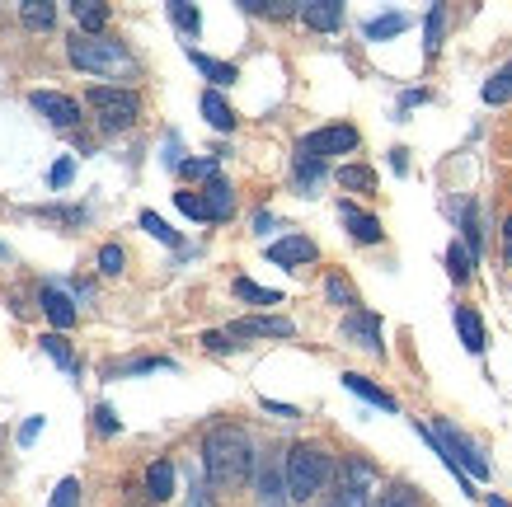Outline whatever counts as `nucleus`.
Here are the masks:
<instances>
[{"instance_id": "nucleus-1", "label": "nucleus", "mask_w": 512, "mask_h": 507, "mask_svg": "<svg viewBox=\"0 0 512 507\" xmlns=\"http://www.w3.org/2000/svg\"><path fill=\"white\" fill-rule=\"evenodd\" d=\"M202 470H207V484L212 489H245L249 475H254V446H249L245 428L235 423H221L202 437Z\"/></svg>"}, {"instance_id": "nucleus-2", "label": "nucleus", "mask_w": 512, "mask_h": 507, "mask_svg": "<svg viewBox=\"0 0 512 507\" xmlns=\"http://www.w3.org/2000/svg\"><path fill=\"white\" fill-rule=\"evenodd\" d=\"M282 479H287V498L306 503L315 493H325V484L334 479V456L311 442H296L287 451V461H282Z\"/></svg>"}, {"instance_id": "nucleus-3", "label": "nucleus", "mask_w": 512, "mask_h": 507, "mask_svg": "<svg viewBox=\"0 0 512 507\" xmlns=\"http://www.w3.org/2000/svg\"><path fill=\"white\" fill-rule=\"evenodd\" d=\"M66 57H71V66H80V71H90V76H137V57L127 52L118 38H85V33H76L71 43H66Z\"/></svg>"}, {"instance_id": "nucleus-4", "label": "nucleus", "mask_w": 512, "mask_h": 507, "mask_svg": "<svg viewBox=\"0 0 512 507\" xmlns=\"http://www.w3.org/2000/svg\"><path fill=\"white\" fill-rule=\"evenodd\" d=\"M372 489H376V470L367 461H348L339 465V479H334V489L320 498V507H372Z\"/></svg>"}, {"instance_id": "nucleus-5", "label": "nucleus", "mask_w": 512, "mask_h": 507, "mask_svg": "<svg viewBox=\"0 0 512 507\" xmlns=\"http://www.w3.org/2000/svg\"><path fill=\"white\" fill-rule=\"evenodd\" d=\"M90 108H99V123H104V132H127V127L137 123L141 113V99L132 90H113V85H94L90 94Z\"/></svg>"}, {"instance_id": "nucleus-6", "label": "nucleus", "mask_w": 512, "mask_h": 507, "mask_svg": "<svg viewBox=\"0 0 512 507\" xmlns=\"http://www.w3.org/2000/svg\"><path fill=\"white\" fill-rule=\"evenodd\" d=\"M433 432H437V442L447 446V456H451L456 465H461V470H466L470 479H489V461H484V451H480L475 442H470V437H466L461 428H456L451 418H437Z\"/></svg>"}, {"instance_id": "nucleus-7", "label": "nucleus", "mask_w": 512, "mask_h": 507, "mask_svg": "<svg viewBox=\"0 0 512 507\" xmlns=\"http://www.w3.org/2000/svg\"><path fill=\"white\" fill-rule=\"evenodd\" d=\"M301 155H315V160H329V155H348L357 151V127L348 123H334V127H320V132H306L296 141Z\"/></svg>"}, {"instance_id": "nucleus-8", "label": "nucleus", "mask_w": 512, "mask_h": 507, "mask_svg": "<svg viewBox=\"0 0 512 507\" xmlns=\"http://www.w3.org/2000/svg\"><path fill=\"white\" fill-rule=\"evenodd\" d=\"M343 338H353L357 348H367L372 357L386 353V343H381V320H376L372 310H348V315H343Z\"/></svg>"}, {"instance_id": "nucleus-9", "label": "nucleus", "mask_w": 512, "mask_h": 507, "mask_svg": "<svg viewBox=\"0 0 512 507\" xmlns=\"http://www.w3.org/2000/svg\"><path fill=\"white\" fill-rule=\"evenodd\" d=\"M29 104L38 108L52 127H76L80 123V104L76 99H66V94H57V90H33Z\"/></svg>"}, {"instance_id": "nucleus-10", "label": "nucleus", "mask_w": 512, "mask_h": 507, "mask_svg": "<svg viewBox=\"0 0 512 507\" xmlns=\"http://www.w3.org/2000/svg\"><path fill=\"white\" fill-rule=\"evenodd\" d=\"M226 334L240 343V338H292L296 324L282 320V315H249V320H235Z\"/></svg>"}, {"instance_id": "nucleus-11", "label": "nucleus", "mask_w": 512, "mask_h": 507, "mask_svg": "<svg viewBox=\"0 0 512 507\" xmlns=\"http://www.w3.org/2000/svg\"><path fill=\"white\" fill-rule=\"evenodd\" d=\"M315 240H306V235H287V240H278V245H268V259L278 263V268H306V263H315Z\"/></svg>"}, {"instance_id": "nucleus-12", "label": "nucleus", "mask_w": 512, "mask_h": 507, "mask_svg": "<svg viewBox=\"0 0 512 507\" xmlns=\"http://www.w3.org/2000/svg\"><path fill=\"white\" fill-rule=\"evenodd\" d=\"M339 221L348 226V235L357 245H381V221L372 212H362L357 202H339Z\"/></svg>"}, {"instance_id": "nucleus-13", "label": "nucleus", "mask_w": 512, "mask_h": 507, "mask_svg": "<svg viewBox=\"0 0 512 507\" xmlns=\"http://www.w3.org/2000/svg\"><path fill=\"white\" fill-rule=\"evenodd\" d=\"M254 503L259 507H287V479H282L278 461L259 465V479H254Z\"/></svg>"}, {"instance_id": "nucleus-14", "label": "nucleus", "mask_w": 512, "mask_h": 507, "mask_svg": "<svg viewBox=\"0 0 512 507\" xmlns=\"http://www.w3.org/2000/svg\"><path fill=\"white\" fill-rule=\"evenodd\" d=\"M296 15L306 19L315 33H334L343 24V0H301Z\"/></svg>"}, {"instance_id": "nucleus-15", "label": "nucleus", "mask_w": 512, "mask_h": 507, "mask_svg": "<svg viewBox=\"0 0 512 507\" xmlns=\"http://www.w3.org/2000/svg\"><path fill=\"white\" fill-rule=\"evenodd\" d=\"M343 390H353L357 400L376 404V409H386V414H395V409H400L390 390H381V385H376V381H367V376H357V371H343Z\"/></svg>"}, {"instance_id": "nucleus-16", "label": "nucleus", "mask_w": 512, "mask_h": 507, "mask_svg": "<svg viewBox=\"0 0 512 507\" xmlns=\"http://www.w3.org/2000/svg\"><path fill=\"white\" fill-rule=\"evenodd\" d=\"M71 15H76V24H80L85 38H99L104 24H109V5H104V0H76V5H71Z\"/></svg>"}, {"instance_id": "nucleus-17", "label": "nucleus", "mask_w": 512, "mask_h": 507, "mask_svg": "<svg viewBox=\"0 0 512 507\" xmlns=\"http://www.w3.org/2000/svg\"><path fill=\"white\" fill-rule=\"evenodd\" d=\"M456 334H461V343H466V353L480 357L484 353V320H480V310L456 306Z\"/></svg>"}, {"instance_id": "nucleus-18", "label": "nucleus", "mask_w": 512, "mask_h": 507, "mask_svg": "<svg viewBox=\"0 0 512 507\" xmlns=\"http://www.w3.org/2000/svg\"><path fill=\"white\" fill-rule=\"evenodd\" d=\"M43 310L57 329H71V324H76V301L66 292H57V287H43Z\"/></svg>"}, {"instance_id": "nucleus-19", "label": "nucleus", "mask_w": 512, "mask_h": 507, "mask_svg": "<svg viewBox=\"0 0 512 507\" xmlns=\"http://www.w3.org/2000/svg\"><path fill=\"white\" fill-rule=\"evenodd\" d=\"M202 198H207V212H212V221H231L235 212V193L226 179H212V184L202 188Z\"/></svg>"}, {"instance_id": "nucleus-20", "label": "nucleus", "mask_w": 512, "mask_h": 507, "mask_svg": "<svg viewBox=\"0 0 512 507\" xmlns=\"http://www.w3.org/2000/svg\"><path fill=\"white\" fill-rule=\"evenodd\" d=\"M146 493H151L156 503H170L174 498V465L170 461H156L146 470Z\"/></svg>"}, {"instance_id": "nucleus-21", "label": "nucleus", "mask_w": 512, "mask_h": 507, "mask_svg": "<svg viewBox=\"0 0 512 507\" xmlns=\"http://www.w3.org/2000/svg\"><path fill=\"white\" fill-rule=\"evenodd\" d=\"M52 19H57V10H52L47 0H24V5H19V24L33 29V33H47L52 29Z\"/></svg>"}, {"instance_id": "nucleus-22", "label": "nucleus", "mask_w": 512, "mask_h": 507, "mask_svg": "<svg viewBox=\"0 0 512 507\" xmlns=\"http://www.w3.org/2000/svg\"><path fill=\"white\" fill-rule=\"evenodd\" d=\"M202 118H207V123L217 127V132H231V127H235L231 104H226V99H221L217 90H207V94H202Z\"/></svg>"}, {"instance_id": "nucleus-23", "label": "nucleus", "mask_w": 512, "mask_h": 507, "mask_svg": "<svg viewBox=\"0 0 512 507\" xmlns=\"http://www.w3.org/2000/svg\"><path fill=\"white\" fill-rule=\"evenodd\" d=\"M188 62L198 66L202 76L212 80V85H231L235 80V66L231 62H217V57H202V52H193V47H188Z\"/></svg>"}, {"instance_id": "nucleus-24", "label": "nucleus", "mask_w": 512, "mask_h": 507, "mask_svg": "<svg viewBox=\"0 0 512 507\" xmlns=\"http://www.w3.org/2000/svg\"><path fill=\"white\" fill-rule=\"evenodd\" d=\"M442 29H447V5H433L428 19H423V52L437 57V47H442Z\"/></svg>"}, {"instance_id": "nucleus-25", "label": "nucleus", "mask_w": 512, "mask_h": 507, "mask_svg": "<svg viewBox=\"0 0 512 507\" xmlns=\"http://www.w3.org/2000/svg\"><path fill=\"white\" fill-rule=\"evenodd\" d=\"M484 104H508V99H512V62L508 66H498V71H494V76H489V80H484Z\"/></svg>"}, {"instance_id": "nucleus-26", "label": "nucleus", "mask_w": 512, "mask_h": 507, "mask_svg": "<svg viewBox=\"0 0 512 507\" xmlns=\"http://www.w3.org/2000/svg\"><path fill=\"white\" fill-rule=\"evenodd\" d=\"M235 296L249 301V306H282V292H268L259 282H249V277H235Z\"/></svg>"}, {"instance_id": "nucleus-27", "label": "nucleus", "mask_w": 512, "mask_h": 507, "mask_svg": "<svg viewBox=\"0 0 512 507\" xmlns=\"http://www.w3.org/2000/svg\"><path fill=\"white\" fill-rule=\"evenodd\" d=\"M141 231L146 235H156L160 245H170V249H184V240H179V231H174L165 216H156V212H141Z\"/></svg>"}, {"instance_id": "nucleus-28", "label": "nucleus", "mask_w": 512, "mask_h": 507, "mask_svg": "<svg viewBox=\"0 0 512 507\" xmlns=\"http://www.w3.org/2000/svg\"><path fill=\"white\" fill-rule=\"evenodd\" d=\"M447 273H451V282H470V273H475V254L461 240L447 249Z\"/></svg>"}, {"instance_id": "nucleus-29", "label": "nucleus", "mask_w": 512, "mask_h": 507, "mask_svg": "<svg viewBox=\"0 0 512 507\" xmlns=\"http://www.w3.org/2000/svg\"><path fill=\"white\" fill-rule=\"evenodd\" d=\"M404 29H409V15H376V19H367V38H372V43L395 38V33H404Z\"/></svg>"}, {"instance_id": "nucleus-30", "label": "nucleus", "mask_w": 512, "mask_h": 507, "mask_svg": "<svg viewBox=\"0 0 512 507\" xmlns=\"http://www.w3.org/2000/svg\"><path fill=\"white\" fill-rule=\"evenodd\" d=\"M339 184L343 188H357V193H372V188H376V174L367 165H343L339 169Z\"/></svg>"}, {"instance_id": "nucleus-31", "label": "nucleus", "mask_w": 512, "mask_h": 507, "mask_svg": "<svg viewBox=\"0 0 512 507\" xmlns=\"http://www.w3.org/2000/svg\"><path fill=\"white\" fill-rule=\"evenodd\" d=\"M170 19L179 24V29L193 38V33L202 29V15H198V5H188V0H170Z\"/></svg>"}, {"instance_id": "nucleus-32", "label": "nucleus", "mask_w": 512, "mask_h": 507, "mask_svg": "<svg viewBox=\"0 0 512 507\" xmlns=\"http://www.w3.org/2000/svg\"><path fill=\"white\" fill-rule=\"evenodd\" d=\"M43 353L52 357V362H57L62 371H76V353L66 348V338H62V334H43Z\"/></svg>"}, {"instance_id": "nucleus-33", "label": "nucleus", "mask_w": 512, "mask_h": 507, "mask_svg": "<svg viewBox=\"0 0 512 507\" xmlns=\"http://www.w3.org/2000/svg\"><path fill=\"white\" fill-rule=\"evenodd\" d=\"M296 179H301V188H315L320 179H325V160H315V155H301V151H296Z\"/></svg>"}, {"instance_id": "nucleus-34", "label": "nucleus", "mask_w": 512, "mask_h": 507, "mask_svg": "<svg viewBox=\"0 0 512 507\" xmlns=\"http://www.w3.org/2000/svg\"><path fill=\"white\" fill-rule=\"evenodd\" d=\"M376 507H419V493L409 489V484H390V489L376 498Z\"/></svg>"}, {"instance_id": "nucleus-35", "label": "nucleus", "mask_w": 512, "mask_h": 507, "mask_svg": "<svg viewBox=\"0 0 512 507\" xmlns=\"http://www.w3.org/2000/svg\"><path fill=\"white\" fill-rule=\"evenodd\" d=\"M174 202H179V212L193 216V221H212V212H207V198H202V193H174Z\"/></svg>"}, {"instance_id": "nucleus-36", "label": "nucleus", "mask_w": 512, "mask_h": 507, "mask_svg": "<svg viewBox=\"0 0 512 507\" xmlns=\"http://www.w3.org/2000/svg\"><path fill=\"white\" fill-rule=\"evenodd\" d=\"M325 296H329V301H334V306H357L353 287H348L343 277H325Z\"/></svg>"}, {"instance_id": "nucleus-37", "label": "nucleus", "mask_w": 512, "mask_h": 507, "mask_svg": "<svg viewBox=\"0 0 512 507\" xmlns=\"http://www.w3.org/2000/svg\"><path fill=\"white\" fill-rule=\"evenodd\" d=\"M47 507H80V479H62Z\"/></svg>"}, {"instance_id": "nucleus-38", "label": "nucleus", "mask_w": 512, "mask_h": 507, "mask_svg": "<svg viewBox=\"0 0 512 507\" xmlns=\"http://www.w3.org/2000/svg\"><path fill=\"white\" fill-rule=\"evenodd\" d=\"M99 273H104V277H118V273H123V249H118V245H104V249H99Z\"/></svg>"}, {"instance_id": "nucleus-39", "label": "nucleus", "mask_w": 512, "mask_h": 507, "mask_svg": "<svg viewBox=\"0 0 512 507\" xmlns=\"http://www.w3.org/2000/svg\"><path fill=\"white\" fill-rule=\"evenodd\" d=\"M184 174L188 179H207V184H212V179H217V160H184Z\"/></svg>"}, {"instance_id": "nucleus-40", "label": "nucleus", "mask_w": 512, "mask_h": 507, "mask_svg": "<svg viewBox=\"0 0 512 507\" xmlns=\"http://www.w3.org/2000/svg\"><path fill=\"white\" fill-rule=\"evenodd\" d=\"M94 423H99V432H104V437H113V432L123 428V418L113 414L109 404H99V409H94Z\"/></svg>"}, {"instance_id": "nucleus-41", "label": "nucleus", "mask_w": 512, "mask_h": 507, "mask_svg": "<svg viewBox=\"0 0 512 507\" xmlns=\"http://www.w3.org/2000/svg\"><path fill=\"white\" fill-rule=\"evenodd\" d=\"M43 216H52V221H71V226H80V221H85V207H43Z\"/></svg>"}, {"instance_id": "nucleus-42", "label": "nucleus", "mask_w": 512, "mask_h": 507, "mask_svg": "<svg viewBox=\"0 0 512 507\" xmlns=\"http://www.w3.org/2000/svg\"><path fill=\"white\" fill-rule=\"evenodd\" d=\"M202 343L212 348V353H231V348H240L231 334H221V329H212V334H202Z\"/></svg>"}, {"instance_id": "nucleus-43", "label": "nucleus", "mask_w": 512, "mask_h": 507, "mask_svg": "<svg viewBox=\"0 0 512 507\" xmlns=\"http://www.w3.org/2000/svg\"><path fill=\"white\" fill-rule=\"evenodd\" d=\"M71 174H76V160L66 155V160H57V169H52V188H66L71 184Z\"/></svg>"}, {"instance_id": "nucleus-44", "label": "nucleus", "mask_w": 512, "mask_h": 507, "mask_svg": "<svg viewBox=\"0 0 512 507\" xmlns=\"http://www.w3.org/2000/svg\"><path fill=\"white\" fill-rule=\"evenodd\" d=\"M188 507H212V493L202 489V479H193V489H188Z\"/></svg>"}, {"instance_id": "nucleus-45", "label": "nucleus", "mask_w": 512, "mask_h": 507, "mask_svg": "<svg viewBox=\"0 0 512 507\" xmlns=\"http://www.w3.org/2000/svg\"><path fill=\"white\" fill-rule=\"evenodd\" d=\"M38 432H43V418H29V423L19 428V446H29L33 437H38Z\"/></svg>"}, {"instance_id": "nucleus-46", "label": "nucleus", "mask_w": 512, "mask_h": 507, "mask_svg": "<svg viewBox=\"0 0 512 507\" xmlns=\"http://www.w3.org/2000/svg\"><path fill=\"white\" fill-rule=\"evenodd\" d=\"M273 226H278V221H273V212H259V216H254V231H259V235H268Z\"/></svg>"}, {"instance_id": "nucleus-47", "label": "nucleus", "mask_w": 512, "mask_h": 507, "mask_svg": "<svg viewBox=\"0 0 512 507\" xmlns=\"http://www.w3.org/2000/svg\"><path fill=\"white\" fill-rule=\"evenodd\" d=\"M264 409H268V414H282V418H296L292 404H278V400H264Z\"/></svg>"}, {"instance_id": "nucleus-48", "label": "nucleus", "mask_w": 512, "mask_h": 507, "mask_svg": "<svg viewBox=\"0 0 512 507\" xmlns=\"http://www.w3.org/2000/svg\"><path fill=\"white\" fill-rule=\"evenodd\" d=\"M404 155H409V151H400V146L390 151V165H395V174H404V169H409V160H404Z\"/></svg>"}, {"instance_id": "nucleus-49", "label": "nucleus", "mask_w": 512, "mask_h": 507, "mask_svg": "<svg viewBox=\"0 0 512 507\" xmlns=\"http://www.w3.org/2000/svg\"><path fill=\"white\" fill-rule=\"evenodd\" d=\"M503 245H508V249H503V254H508V263H512V216H508V221H503Z\"/></svg>"}, {"instance_id": "nucleus-50", "label": "nucleus", "mask_w": 512, "mask_h": 507, "mask_svg": "<svg viewBox=\"0 0 512 507\" xmlns=\"http://www.w3.org/2000/svg\"><path fill=\"white\" fill-rule=\"evenodd\" d=\"M489 507H512V503H503V498H498V493H489Z\"/></svg>"}]
</instances>
